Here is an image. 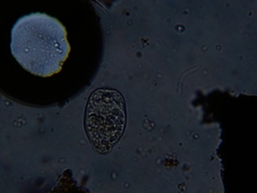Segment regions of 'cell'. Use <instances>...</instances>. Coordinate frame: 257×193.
I'll return each mask as SVG.
<instances>
[{"label":"cell","instance_id":"2","mask_svg":"<svg viewBox=\"0 0 257 193\" xmlns=\"http://www.w3.org/2000/svg\"><path fill=\"white\" fill-rule=\"evenodd\" d=\"M125 120L121 93L100 88L90 94L85 113V130L95 151L105 155L115 147L124 132Z\"/></svg>","mask_w":257,"mask_h":193},{"label":"cell","instance_id":"1","mask_svg":"<svg viewBox=\"0 0 257 193\" xmlns=\"http://www.w3.org/2000/svg\"><path fill=\"white\" fill-rule=\"evenodd\" d=\"M11 37L14 58L38 76L57 74L71 52L66 27L45 13L23 16L14 24Z\"/></svg>","mask_w":257,"mask_h":193}]
</instances>
